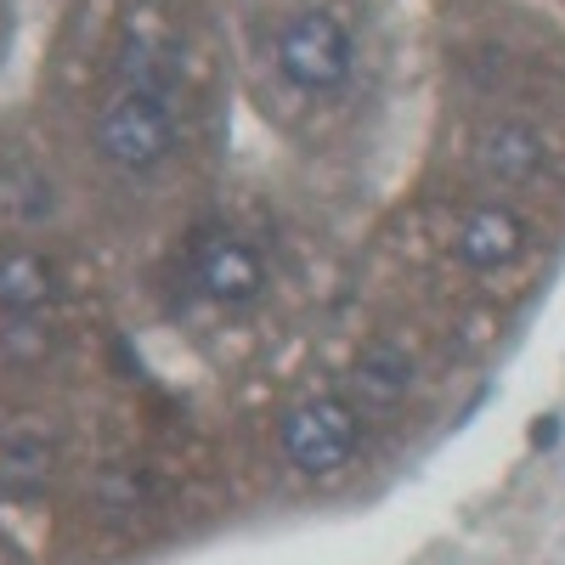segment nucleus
Wrapping results in <instances>:
<instances>
[{"instance_id": "nucleus-1", "label": "nucleus", "mask_w": 565, "mask_h": 565, "mask_svg": "<svg viewBox=\"0 0 565 565\" xmlns=\"http://www.w3.org/2000/svg\"><path fill=\"white\" fill-rule=\"evenodd\" d=\"M271 63L306 97H334L356 68V34L340 12L328 7H300L277 23L271 34Z\"/></svg>"}, {"instance_id": "nucleus-2", "label": "nucleus", "mask_w": 565, "mask_h": 565, "mask_svg": "<svg viewBox=\"0 0 565 565\" xmlns=\"http://www.w3.org/2000/svg\"><path fill=\"white\" fill-rule=\"evenodd\" d=\"M97 153L114 170L148 175L175 153V108L170 97H148V90H119L97 119Z\"/></svg>"}, {"instance_id": "nucleus-3", "label": "nucleus", "mask_w": 565, "mask_h": 565, "mask_svg": "<svg viewBox=\"0 0 565 565\" xmlns=\"http://www.w3.org/2000/svg\"><path fill=\"white\" fill-rule=\"evenodd\" d=\"M356 452H362V413L340 396L300 402L289 418H282V458L311 481L345 476V469L356 463Z\"/></svg>"}, {"instance_id": "nucleus-4", "label": "nucleus", "mask_w": 565, "mask_h": 565, "mask_svg": "<svg viewBox=\"0 0 565 565\" xmlns=\"http://www.w3.org/2000/svg\"><path fill=\"white\" fill-rule=\"evenodd\" d=\"M452 249H458V260L469 271H509L514 260L532 249V226L514 215L509 204H481V210H469L458 221Z\"/></svg>"}, {"instance_id": "nucleus-5", "label": "nucleus", "mask_w": 565, "mask_h": 565, "mask_svg": "<svg viewBox=\"0 0 565 565\" xmlns=\"http://www.w3.org/2000/svg\"><path fill=\"white\" fill-rule=\"evenodd\" d=\"M193 277L215 306H255L266 295V260L244 238H210L199 249Z\"/></svg>"}, {"instance_id": "nucleus-6", "label": "nucleus", "mask_w": 565, "mask_h": 565, "mask_svg": "<svg viewBox=\"0 0 565 565\" xmlns=\"http://www.w3.org/2000/svg\"><path fill=\"white\" fill-rule=\"evenodd\" d=\"M543 153H548L543 136H537L532 125H521V119L492 125L487 141H481V164H487V175H498V181H526V175H537Z\"/></svg>"}, {"instance_id": "nucleus-7", "label": "nucleus", "mask_w": 565, "mask_h": 565, "mask_svg": "<svg viewBox=\"0 0 565 565\" xmlns=\"http://www.w3.org/2000/svg\"><path fill=\"white\" fill-rule=\"evenodd\" d=\"M45 300H52V266L29 249L0 255V311L12 317H34Z\"/></svg>"}, {"instance_id": "nucleus-8", "label": "nucleus", "mask_w": 565, "mask_h": 565, "mask_svg": "<svg viewBox=\"0 0 565 565\" xmlns=\"http://www.w3.org/2000/svg\"><path fill=\"white\" fill-rule=\"evenodd\" d=\"M407 385H413V362H407L402 345H367V351H362V362H356V391H362L367 402H396V396H407Z\"/></svg>"}, {"instance_id": "nucleus-9", "label": "nucleus", "mask_w": 565, "mask_h": 565, "mask_svg": "<svg viewBox=\"0 0 565 565\" xmlns=\"http://www.w3.org/2000/svg\"><path fill=\"white\" fill-rule=\"evenodd\" d=\"M119 79L125 90H148V97H170L175 90V63L164 57V45L153 40H130L119 57Z\"/></svg>"}]
</instances>
